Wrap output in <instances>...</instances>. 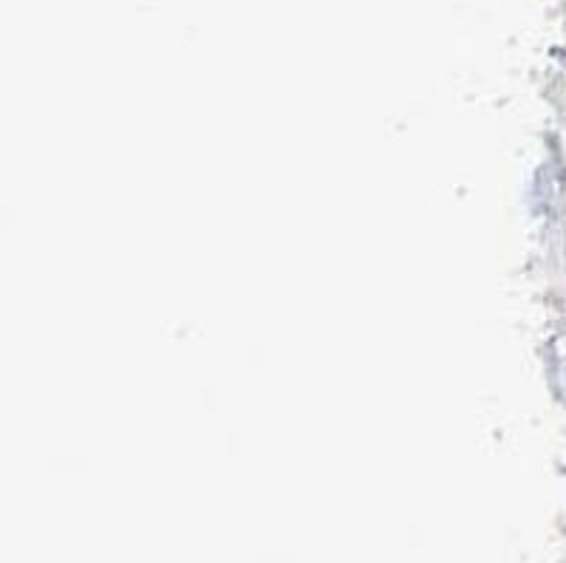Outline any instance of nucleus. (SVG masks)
I'll return each mask as SVG.
<instances>
[]
</instances>
